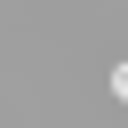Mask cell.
Masks as SVG:
<instances>
[{
	"instance_id": "1",
	"label": "cell",
	"mask_w": 128,
	"mask_h": 128,
	"mask_svg": "<svg viewBox=\"0 0 128 128\" xmlns=\"http://www.w3.org/2000/svg\"><path fill=\"white\" fill-rule=\"evenodd\" d=\"M112 96H120V104H128V64H112Z\"/></svg>"
}]
</instances>
